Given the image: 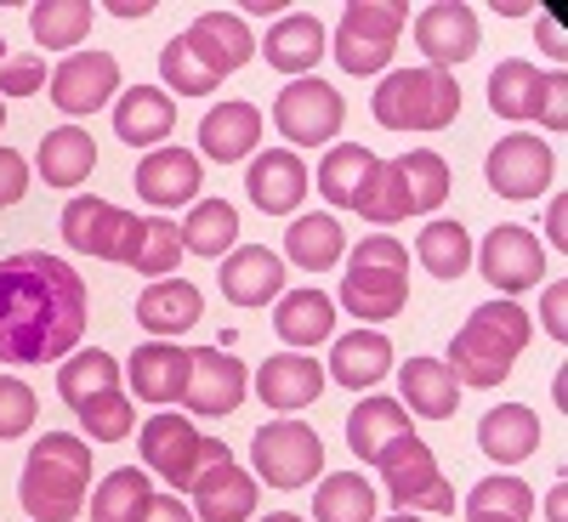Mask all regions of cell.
<instances>
[{"mask_svg":"<svg viewBox=\"0 0 568 522\" xmlns=\"http://www.w3.org/2000/svg\"><path fill=\"white\" fill-rule=\"evenodd\" d=\"M91 324L85 278L45 250L0 262V364H63Z\"/></svg>","mask_w":568,"mask_h":522,"instance_id":"cell-1","label":"cell"},{"mask_svg":"<svg viewBox=\"0 0 568 522\" xmlns=\"http://www.w3.org/2000/svg\"><path fill=\"white\" fill-rule=\"evenodd\" d=\"M256 58V34L240 12H205L194 18L176 40H165L160 52V74L176 98H211V91L240 74L245 63Z\"/></svg>","mask_w":568,"mask_h":522,"instance_id":"cell-2","label":"cell"},{"mask_svg":"<svg viewBox=\"0 0 568 522\" xmlns=\"http://www.w3.org/2000/svg\"><path fill=\"white\" fill-rule=\"evenodd\" d=\"M91 489V443L74 432H45L18 478V500L34 522H74Z\"/></svg>","mask_w":568,"mask_h":522,"instance_id":"cell-3","label":"cell"},{"mask_svg":"<svg viewBox=\"0 0 568 522\" xmlns=\"http://www.w3.org/2000/svg\"><path fill=\"white\" fill-rule=\"evenodd\" d=\"M529 313L517 307V301H484L478 313H471L460 324V336L449 341V369H455V381L460 387H500L511 364L524 358L529 347Z\"/></svg>","mask_w":568,"mask_h":522,"instance_id":"cell-4","label":"cell"},{"mask_svg":"<svg viewBox=\"0 0 568 522\" xmlns=\"http://www.w3.org/2000/svg\"><path fill=\"white\" fill-rule=\"evenodd\" d=\"M58 392L98 443H120V438L136 432V409H131V392L120 387L114 352H103V347L69 352L63 369H58Z\"/></svg>","mask_w":568,"mask_h":522,"instance_id":"cell-5","label":"cell"},{"mask_svg":"<svg viewBox=\"0 0 568 522\" xmlns=\"http://www.w3.org/2000/svg\"><path fill=\"white\" fill-rule=\"evenodd\" d=\"M382 131H444L460 114V80L449 69H393L369 98Z\"/></svg>","mask_w":568,"mask_h":522,"instance_id":"cell-6","label":"cell"},{"mask_svg":"<svg viewBox=\"0 0 568 522\" xmlns=\"http://www.w3.org/2000/svg\"><path fill=\"white\" fill-rule=\"evenodd\" d=\"M409 301V250L387 233L364 239L347 262V278H342V307L358 318V324H387L398 318Z\"/></svg>","mask_w":568,"mask_h":522,"instance_id":"cell-7","label":"cell"},{"mask_svg":"<svg viewBox=\"0 0 568 522\" xmlns=\"http://www.w3.org/2000/svg\"><path fill=\"white\" fill-rule=\"evenodd\" d=\"M136 449H142V465H149L154 478H165L171 489H194L200 471H211L216 460H233L222 438L200 432L194 420H182L171 409H160L136 426Z\"/></svg>","mask_w":568,"mask_h":522,"instance_id":"cell-8","label":"cell"},{"mask_svg":"<svg viewBox=\"0 0 568 522\" xmlns=\"http://www.w3.org/2000/svg\"><path fill=\"white\" fill-rule=\"evenodd\" d=\"M409 23V7L404 0H353L342 12V29H336V63L347 74H382L398 52V34Z\"/></svg>","mask_w":568,"mask_h":522,"instance_id":"cell-9","label":"cell"},{"mask_svg":"<svg viewBox=\"0 0 568 522\" xmlns=\"http://www.w3.org/2000/svg\"><path fill=\"white\" fill-rule=\"evenodd\" d=\"M489 109L500 120H540L546 131H568V74H540L524 58H506L489 74Z\"/></svg>","mask_w":568,"mask_h":522,"instance_id":"cell-10","label":"cell"},{"mask_svg":"<svg viewBox=\"0 0 568 522\" xmlns=\"http://www.w3.org/2000/svg\"><path fill=\"white\" fill-rule=\"evenodd\" d=\"M382 478H387V494L398 511H433V516H449L455 511V489L444 483V471H438V454L426 449L420 432H404L382 460Z\"/></svg>","mask_w":568,"mask_h":522,"instance_id":"cell-11","label":"cell"},{"mask_svg":"<svg viewBox=\"0 0 568 522\" xmlns=\"http://www.w3.org/2000/svg\"><path fill=\"white\" fill-rule=\"evenodd\" d=\"M251 465H256V478L273 483V489H302V483L318 478L324 443L302 420H267L262 432L251 438Z\"/></svg>","mask_w":568,"mask_h":522,"instance_id":"cell-12","label":"cell"},{"mask_svg":"<svg viewBox=\"0 0 568 522\" xmlns=\"http://www.w3.org/2000/svg\"><path fill=\"white\" fill-rule=\"evenodd\" d=\"M251 392V369L233 347H187V387H182V403L205 414V420H222L245 403Z\"/></svg>","mask_w":568,"mask_h":522,"instance_id":"cell-13","label":"cell"},{"mask_svg":"<svg viewBox=\"0 0 568 522\" xmlns=\"http://www.w3.org/2000/svg\"><path fill=\"white\" fill-rule=\"evenodd\" d=\"M342 120H347V103L329 80H291L273 103V125L284 131V142H296V149L336 142Z\"/></svg>","mask_w":568,"mask_h":522,"instance_id":"cell-14","label":"cell"},{"mask_svg":"<svg viewBox=\"0 0 568 522\" xmlns=\"http://www.w3.org/2000/svg\"><path fill=\"white\" fill-rule=\"evenodd\" d=\"M484 176L500 199H540L546 187L557 182V154L546 149L540 136L517 131V136H500L489 160H484Z\"/></svg>","mask_w":568,"mask_h":522,"instance_id":"cell-15","label":"cell"},{"mask_svg":"<svg viewBox=\"0 0 568 522\" xmlns=\"http://www.w3.org/2000/svg\"><path fill=\"white\" fill-rule=\"evenodd\" d=\"M471 262L484 267L489 290H500L506 301H511L517 290H535V284L546 278V250H540V239H535L529 227H517V222H500L489 239H484V250H471Z\"/></svg>","mask_w":568,"mask_h":522,"instance_id":"cell-16","label":"cell"},{"mask_svg":"<svg viewBox=\"0 0 568 522\" xmlns=\"http://www.w3.org/2000/svg\"><path fill=\"white\" fill-rule=\"evenodd\" d=\"M415 45H420L426 69H449L455 74L466 58H478V45H484L478 12L460 7V0H433V7L415 18Z\"/></svg>","mask_w":568,"mask_h":522,"instance_id":"cell-17","label":"cell"},{"mask_svg":"<svg viewBox=\"0 0 568 522\" xmlns=\"http://www.w3.org/2000/svg\"><path fill=\"white\" fill-rule=\"evenodd\" d=\"M136 233V216L98 199V194H74L63 205V245L69 250H85V256H103V262H120L125 245Z\"/></svg>","mask_w":568,"mask_h":522,"instance_id":"cell-18","label":"cell"},{"mask_svg":"<svg viewBox=\"0 0 568 522\" xmlns=\"http://www.w3.org/2000/svg\"><path fill=\"white\" fill-rule=\"evenodd\" d=\"M120 91V63L114 52H74L52 69V103L58 114H98Z\"/></svg>","mask_w":568,"mask_h":522,"instance_id":"cell-19","label":"cell"},{"mask_svg":"<svg viewBox=\"0 0 568 522\" xmlns=\"http://www.w3.org/2000/svg\"><path fill=\"white\" fill-rule=\"evenodd\" d=\"M131 182H136V199H142V205H165V211H171V205L200 199L205 160L187 154V149H154L149 160H136Z\"/></svg>","mask_w":568,"mask_h":522,"instance_id":"cell-20","label":"cell"},{"mask_svg":"<svg viewBox=\"0 0 568 522\" xmlns=\"http://www.w3.org/2000/svg\"><path fill=\"white\" fill-rule=\"evenodd\" d=\"M245 194L262 216H291L307 199V165L296 149H267L245 171Z\"/></svg>","mask_w":568,"mask_h":522,"instance_id":"cell-21","label":"cell"},{"mask_svg":"<svg viewBox=\"0 0 568 522\" xmlns=\"http://www.w3.org/2000/svg\"><path fill=\"white\" fill-rule=\"evenodd\" d=\"M216 284L233 307H267L273 296H284V256H273V245L227 250L216 267Z\"/></svg>","mask_w":568,"mask_h":522,"instance_id":"cell-22","label":"cell"},{"mask_svg":"<svg viewBox=\"0 0 568 522\" xmlns=\"http://www.w3.org/2000/svg\"><path fill=\"white\" fill-rule=\"evenodd\" d=\"M187 494H194V522H251L256 500H262L256 478L240 471L233 460H216L211 471H200Z\"/></svg>","mask_w":568,"mask_h":522,"instance_id":"cell-23","label":"cell"},{"mask_svg":"<svg viewBox=\"0 0 568 522\" xmlns=\"http://www.w3.org/2000/svg\"><path fill=\"white\" fill-rule=\"evenodd\" d=\"M329 381L336 387H353V392H364V387H382L387 375H393V341L382 336V329H347V336H336V347H329Z\"/></svg>","mask_w":568,"mask_h":522,"instance_id":"cell-24","label":"cell"},{"mask_svg":"<svg viewBox=\"0 0 568 522\" xmlns=\"http://www.w3.org/2000/svg\"><path fill=\"white\" fill-rule=\"evenodd\" d=\"M324 381H329V375L318 369V358H307V352H273V358L256 369V398H262L267 409L291 414V409L318 403Z\"/></svg>","mask_w":568,"mask_h":522,"instance_id":"cell-25","label":"cell"},{"mask_svg":"<svg viewBox=\"0 0 568 522\" xmlns=\"http://www.w3.org/2000/svg\"><path fill=\"white\" fill-rule=\"evenodd\" d=\"M262 142V109L233 98V103H216L205 120H200V154L216 160V165H233V160H251Z\"/></svg>","mask_w":568,"mask_h":522,"instance_id":"cell-26","label":"cell"},{"mask_svg":"<svg viewBox=\"0 0 568 522\" xmlns=\"http://www.w3.org/2000/svg\"><path fill=\"white\" fill-rule=\"evenodd\" d=\"M176 131V103L160 85H131L114 103V136L125 149H160V142Z\"/></svg>","mask_w":568,"mask_h":522,"instance_id":"cell-27","label":"cell"},{"mask_svg":"<svg viewBox=\"0 0 568 522\" xmlns=\"http://www.w3.org/2000/svg\"><path fill=\"white\" fill-rule=\"evenodd\" d=\"M205 318V296L194 290L187 278H154L149 290L136 296V324L149 336H182Z\"/></svg>","mask_w":568,"mask_h":522,"instance_id":"cell-28","label":"cell"},{"mask_svg":"<svg viewBox=\"0 0 568 522\" xmlns=\"http://www.w3.org/2000/svg\"><path fill=\"white\" fill-rule=\"evenodd\" d=\"M404 432H415L409 414H404V403H398V398H382V392L358 398V409L347 414V449H353L364 465H375Z\"/></svg>","mask_w":568,"mask_h":522,"instance_id":"cell-29","label":"cell"},{"mask_svg":"<svg viewBox=\"0 0 568 522\" xmlns=\"http://www.w3.org/2000/svg\"><path fill=\"white\" fill-rule=\"evenodd\" d=\"M324 23L313 18V12H291V18H278L273 29H267V40H262V58H267V69H278V74H296V80H307V69H318V58H324Z\"/></svg>","mask_w":568,"mask_h":522,"instance_id":"cell-30","label":"cell"},{"mask_svg":"<svg viewBox=\"0 0 568 522\" xmlns=\"http://www.w3.org/2000/svg\"><path fill=\"white\" fill-rule=\"evenodd\" d=\"M131 387L142 403H182V387H187V347L176 341H142L131 352Z\"/></svg>","mask_w":568,"mask_h":522,"instance_id":"cell-31","label":"cell"},{"mask_svg":"<svg viewBox=\"0 0 568 522\" xmlns=\"http://www.w3.org/2000/svg\"><path fill=\"white\" fill-rule=\"evenodd\" d=\"M478 449L495 460V465H517L540 449V414L529 403H500L478 420Z\"/></svg>","mask_w":568,"mask_h":522,"instance_id":"cell-32","label":"cell"},{"mask_svg":"<svg viewBox=\"0 0 568 522\" xmlns=\"http://www.w3.org/2000/svg\"><path fill=\"white\" fill-rule=\"evenodd\" d=\"M398 392L409 398V409L420 414V420H449L455 409H460V381H455V369L444 364V358H409L404 369H398Z\"/></svg>","mask_w":568,"mask_h":522,"instance_id":"cell-33","label":"cell"},{"mask_svg":"<svg viewBox=\"0 0 568 522\" xmlns=\"http://www.w3.org/2000/svg\"><path fill=\"white\" fill-rule=\"evenodd\" d=\"M40 176L45 187H80L91 176V165H98V142H91L85 125H58L40 136Z\"/></svg>","mask_w":568,"mask_h":522,"instance_id":"cell-34","label":"cell"},{"mask_svg":"<svg viewBox=\"0 0 568 522\" xmlns=\"http://www.w3.org/2000/svg\"><path fill=\"white\" fill-rule=\"evenodd\" d=\"M273 329H278V341H291L296 352L318 347V341H329V329H336V301L324 290H291L273 307Z\"/></svg>","mask_w":568,"mask_h":522,"instance_id":"cell-35","label":"cell"},{"mask_svg":"<svg viewBox=\"0 0 568 522\" xmlns=\"http://www.w3.org/2000/svg\"><path fill=\"white\" fill-rule=\"evenodd\" d=\"M176 262H182V227L171 216H136V233H131L120 267H136L142 278H171Z\"/></svg>","mask_w":568,"mask_h":522,"instance_id":"cell-36","label":"cell"},{"mask_svg":"<svg viewBox=\"0 0 568 522\" xmlns=\"http://www.w3.org/2000/svg\"><path fill=\"white\" fill-rule=\"evenodd\" d=\"M284 250H291V262H296L302 273H324V267L342 262L347 233H342L336 216L313 211V216H296V222H291V233H284Z\"/></svg>","mask_w":568,"mask_h":522,"instance_id":"cell-37","label":"cell"},{"mask_svg":"<svg viewBox=\"0 0 568 522\" xmlns=\"http://www.w3.org/2000/svg\"><path fill=\"white\" fill-rule=\"evenodd\" d=\"M353 211H358L364 222H404V216H415L409 182H404V160H375V171L364 176Z\"/></svg>","mask_w":568,"mask_h":522,"instance_id":"cell-38","label":"cell"},{"mask_svg":"<svg viewBox=\"0 0 568 522\" xmlns=\"http://www.w3.org/2000/svg\"><path fill=\"white\" fill-rule=\"evenodd\" d=\"M240 239V211L227 199H200L194 211L182 216V250L187 256H222Z\"/></svg>","mask_w":568,"mask_h":522,"instance_id":"cell-39","label":"cell"},{"mask_svg":"<svg viewBox=\"0 0 568 522\" xmlns=\"http://www.w3.org/2000/svg\"><path fill=\"white\" fill-rule=\"evenodd\" d=\"M369 171H375V154L364 149V142H342V149H329L318 160V194H324V205L353 211V199H358V187H364Z\"/></svg>","mask_w":568,"mask_h":522,"instance_id":"cell-40","label":"cell"},{"mask_svg":"<svg viewBox=\"0 0 568 522\" xmlns=\"http://www.w3.org/2000/svg\"><path fill=\"white\" fill-rule=\"evenodd\" d=\"M535 489L524 478H484L466 494V522H529Z\"/></svg>","mask_w":568,"mask_h":522,"instance_id":"cell-41","label":"cell"},{"mask_svg":"<svg viewBox=\"0 0 568 522\" xmlns=\"http://www.w3.org/2000/svg\"><path fill=\"white\" fill-rule=\"evenodd\" d=\"M149 500H154L149 471L120 465V471H109V478L98 483V494H91V522H136Z\"/></svg>","mask_w":568,"mask_h":522,"instance_id":"cell-42","label":"cell"},{"mask_svg":"<svg viewBox=\"0 0 568 522\" xmlns=\"http://www.w3.org/2000/svg\"><path fill=\"white\" fill-rule=\"evenodd\" d=\"M415 250H420V267L433 273V278H460L466 267H471V233L460 227V222H426L420 227V239H415Z\"/></svg>","mask_w":568,"mask_h":522,"instance_id":"cell-43","label":"cell"},{"mask_svg":"<svg viewBox=\"0 0 568 522\" xmlns=\"http://www.w3.org/2000/svg\"><path fill=\"white\" fill-rule=\"evenodd\" d=\"M313 516L318 522H375V489L358 478V471H336V478L318 483Z\"/></svg>","mask_w":568,"mask_h":522,"instance_id":"cell-44","label":"cell"},{"mask_svg":"<svg viewBox=\"0 0 568 522\" xmlns=\"http://www.w3.org/2000/svg\"><path fill=\"white\" fill-rule=\"evenodd\" d=\"M91 0H40V7L29 12V29L40 45H52V52H63V45H80L91 34Z\"/></svg>","mask_w":568,"mask_h":522,"instance_id":"cell-45","label":"cell"},{"mask_svg":"<svg viewBox=\"0 0 568 522\" xmlns=\"http://www.w3.org/2000/svg\"><path fill=\"white\" fill-rule=\"evenodd\" d=\"M34 414H40L34 392L18 381V375H0V443H12V438L34 432Z\"/></svg>","mask_w":568,"mask_h":522,"instance_id":"cell-46","label":"cell"},{"mask_svg":"<svg viewBox=\"0 0 568 522\" xmlns=\"http://www.w3.org/2000/svg\"><path fill=\"white\" fill-rule=\"evenodd\" d=\"M40 85H45V63L40 58H7V69H0V103L7 98H34Z\"/></svg>","mask_w":568,"mask_h":522,"instance_id":"cell-47","label":"cell"},{"mask_svg":"<svg viewBox=\"0 0 568 522\" xmlns=\"http://www.w3.org/2000/svg\"><path fill=\"white\" fill-rule=\"evenodd\" d=\"M23 194H29V160H23L18 149H7V142H0V211L18 205Z\"/></svg>","mask_w":568,"mask_h":522,"instance_id":"cell-48","label":"cell"},{"mask_svg":"<svg viewBox=\"0 0 568 522\" xmlns=\"http://www.w3.org/2000/svg\"><path fill=\"white\" fill-rule=\"evenodd\" d=\"M136 522H194V505H182L176 494H154Z\"/></svg>","mask_w":568,"mask_h":522,"instance_id":"cell-49","label":"cell"},{"mask_svg":"<svg viewBox=\"0 0 568 522\" xmlns=\"http://www.w3.org/2000/svg\"><path fill=\"white\" fill-rule=\"evenodd\" d=\"M562 313H568V284L557 278L551 290H546V329H551V341H562V336H568V324H562Z\"/></svg>","mask_w":568,"mask_h":522,"instance_id":"cell-50","label":"cell"},{"mask_svg":"<svg viewBox=\"0 0 568 522\" xmlns=\"http://www.w3.org/2000/svg\"><path fill=\"white\" fill-rule=\"evenodd\" d=\"M109 12H114V18H149V12H154V0H114Z\"/></svg>","mask_w":568,"mask_h":522,"instance_id":"cell-51","label":"cell"},{"mask_svg":"<svg viewBox=\"0 0 568 522\" xmlns=\"http://www.w3.org/2000/svg\"><path fill=\"white\" fill-rule=\"evenodd\" d=\"M535 40H540V45H551V52L562 58V34H557L551 23H535Z\"/></svg>","mask_w":568,"mask_h":522,"instance_id":"cell-52","label":"cell"},{"mask_svg":"<svg viewBox=\"0 0 568 522\" xmlns=\"http://www.w3.org/2000/svg\"><path fill=\"white\" fill-rule=\"evenodd\" d=\"M562 205H568V199H557V205H551V239H557V245H562Z\"/></svg>","mask_w":568,"mask_h":522,"instance_id":"cell-53","label":"cell"},{"mask_svg":"<svg viewBox=\"0 0 568 522\" xmlns=\"http://www.w3.org/2000/svg\"><path fill=\"white\" fill-rule=\"evenodd\" d=\"M387 522H420V516H415V511H398V516H387Z\"/></svg>","mask_w":568,"mask_h":522,"instance_id":"cell-54","label":"cell"},{"mask_svg":"<svg viewBox=\"0 0 568 522\" xmlns=\"http://www.w3.org/2000/svg\"><path fill=\"white\" fill-rule=\"evenodd\" d=\"M267 522H302V516H291V511H278V516H267Z\"/></svg>","mask_w":568,"mask_h":522,"instance_id":"cell-55","label":"cell"},{"mask_svg":"<svg viewBox=\"0 0 568 522\" xmlns=\"http://www.w3.org/2000/svg\"><path fill=\"white\" fill-rule=\"evenodd\" d=\"M0 125H7V103H0Z\"/></svg>","mask_w":568,"mask_h":522,"instance_id":"cell-56","label":"cell"}]
</instances>
